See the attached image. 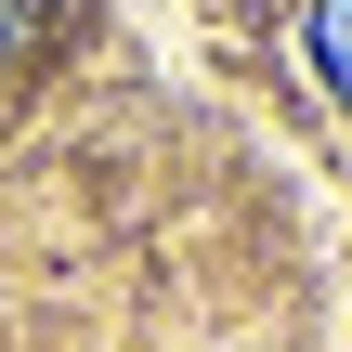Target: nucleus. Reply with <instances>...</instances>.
I'll return each instance as SVG.
<instances>
[{
    "label": "nucleus",
    "instance_id": "nucleus-2",
    "mask_svg": "<svg viewBox=\"0 0 352 352\" xmlns=\"http://www.w3.org/2000/svg\"><path fill=\"white\" fill-rule=\"evenodd\" d=\"M39 13H52V0H0V65H26V39H39Z\"/></svg>",
    "mask_w": 352,
    "mask_h": 352
},
{
    "label": "nucleus",
    "instance_id": "nucleus-1",
    "mask_svg": "<svg viewBox=\"0 0 352 352\" xmlns=\"http://www.w3.org/2000/svg\"><path fill=\"white\" fill-rule=\"evenodd\" d=\"M314 78L352 104V0H314Z\"/></svg>",
    "mask_w": 352,
    "mask_h": 352
}]
</instances>
